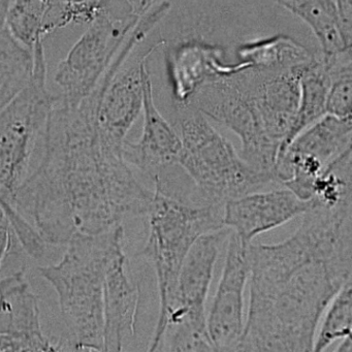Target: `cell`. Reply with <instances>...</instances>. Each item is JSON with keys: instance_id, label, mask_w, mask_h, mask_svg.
<instances>
[{"instance_id": "6da1fadb", "label": "cell", "mask_w": 352, "mask_h": 352, "mask_svg": "<svg viewBox=\"0 0 352 352\" xmlns=\"http://www.w3.org/2000/svg\"><path fill=\"white\" fill-rule=\"evenodd\" d=\"M94 94L78 104L58 98L44 133V154L14 199V208L47 244L98 234L125 218L147 216L153 191L135 178L123 149L102 140Z\"/></svg>"}, {"instance_id": "7a4b0ae2", "label": "cell", "mask_w": 352, "mask_h": 352, "mask_svg": "<svg viewBox=\"0 0 352 352\" xmlns=\"http://www.w3.org/2000/svg\"><path fill=\"white\" fill-rule=\"evenodd\" d=\"M302 216L286 240L248 246L250 298L236 351H312L321 316L351 281L352 201Z\"/></svg>"}, {"instance_id": "3957f363", "label": "cell", "mask_w": 352, "mask_h": 352, "mask_svg": "<svg viewBox=\"0 0 352 352\" xmlns=\"http://www.w3.org/2000/svg\"><path fill=\"white\" fill-rule=\"evenodd\" d=\"M124 228L72 239L59 263L38 267L56 292L65 336L61 350L104 351V288L107 271L122 252Z\"/></svg>"}, {"instance_id": "277c9868", "label": "cell", "mask_w": 352, "mask_h": 352, "mask_svg": "<svg viewBox=\"0 0 352 352\" xmlns=\"http://www.w3.org/2000/svg\"><path fill=\"white\" fill-rule=\"evenodd\" d=\"M185 109L188 113L179 122V164L192 180L201 205L224 206L275 183L247 164L201 113Z\"/></svg>"}, {"instance_id": "5b68a950", "label": "cell", "mask_w": 352, "mask_h": 352, "mask_svg": "<svg viewBox=\"0 0 352 352\" xmlns=\"http://www.w3.org/2000/svg\"><path fill=\"white\" fill-rule=\"evenodd\" d=\"M34 69L24 89L0 111V206L10 223L21 214L14 208L18 189L28 176L36 142L44 133L50 111L59 96L47 86V60L43 40L32 48Z\"/></svg>"}, {"instance_id": "8992f818", "label": "cell", "mask_w": 352, "mask_h": 352, "mask_svg": "<svg viewBox=\"0 0 352 352\" xmlns=\"http://www.w3.org/2000/svg\"><path fill=\"white\" fill-rule=\"evenodd\" d=\"M148 212L149 234L139 256L147 259L155 273L158 316L164 321L172 306L179 273L195 241L224 228L223 206L193 205L154 192Z\"/></svg>"}, {"instance_id": "52a82bcc", "label": "cell", "mask_w": 352, "mask_h": 352, "mask_svg": "<svg viewBox=\"0 0 352 352\" xmlns=\"http://www.w3.org/2000/svg\"><path fill=\"white\" fill-rule=\"evenodd\" d=\"M230 232L224 226L195 241L181 267L172 306L154 329L148 351H215L208 333L206 300L220 247Z\"/></svg>"}, {"instance_id": "ba28073f", "label": "cell", "mask_w": 352, "mask_h": 352, "mask_svg": "<svg viewBox=\"0 0 352 352\" xmlns=\"http://www.w3.org/2000/svg\"><path fill=\"white\" fill-rule=\"evenodd\" d=\"M187 108L236 133L241 141V157L278 183L276 162L280 145L270 138L257 110L249 69L204 84Z\"/></svg>"}, {"instance_id": "9c48e42d", "label": "cell", "mask_w": 352, "mask_h": 352, "mask_svg": "<svg viewBox=\"0 0 352 352\" xmlns=\"http://www.w3.org/2000/svg\"><path fill=\"white\" fill-rule=\"evenodd\" d=\"M138 19L131 12H121L102 16L88 25L55 71L54 83L63 102L78 104L98 88Z\"/></svg>"}, {"instance_id": "30bf717a", "label": "cell", "mask_w": 352, "mask_h": 352, "mask_svg": "<svg viewBox=\"0 0 352 352\" xmlns=\"http://www.w3.org/2000/svg\"><path fill=\"white\" fill-rule=\"evenodd\" d=\"M351 119L324 115L278 155V183L300 199L310 201L317 179L333 160L351 148Z\"/></svg>"}, {"instance_id": "8fae6325", "label": "cell", "mask_w": 352, "mask_h": 352, "mask_svg": "<svg viewBox=\"0 0 352 352\" xmlns=\"http://www.w3.org/2000/svg\"><path fill=\"white\" fill-rule=\"evenodd\" d=\"M164 42L152 46L129 67L124 65L113 76H104L94 94L96 120L100 137L113 147L123 149L127 133L143 111L142 67Z\"/></svg>"}, {"instance_id": "7c38bea8", "label": "cell", "mask_w": 352, "mask_h": 352, "mask_svg": "<svg viewBox=\"0 0 352 352\" xmlns=\"http://www.w3.org/2000/svg\"><path fill=\"white\" fill-rule=\"evenodd\" d=\"M221 278L207 318L215 351H236L245 327L244 292L249 279L248 246L230 232Z\"/></svg>"}, {"instance_id": "4fadbf2b", "label": "cell", "mask_w": 352, "mask_h": 352, "mask_svg": "<svg viewBox=\"0 0 352 352\" xmlns=\"http://www.w3.org/2000/svg\"><path fill=\"white\" fill-rule=\"evenodd\" d=\"M0 351H61L43 331L38 296L23 269L0 278Z\"/></svg>"}, {"instance_id": "5bb4252c", "label": "cell", "mask_w": 352, "mask_h": 352, "mask_svg": "<svg viewBox=\"0 0 352 352\" xmlns=\"http://www.w3.org/2000/svg\"><path fill=\"white\" fill-rule=\"evenodd\" d=\"M315 205L313 199L304 201L287 188L255 191L224 204L223 224L249 246L259 234L305 215Z\"/></svg>"}, {"instance_id": "9a60e30c", "label": "cell", "mask_w": 352, "mask_h": 352, "mask_svg": "<svg viewBox=\"0 0 352 352\" xmlns=\"http://www.w3.org/2000/svg\"><path fill=\"white\" fill-rule=\"evenodd\" d=\"M143 78V131L139 141L125 142L123 158L129 166L141 170L153 181L179 164L181 140L178 131L164 118L154 104L153 87L147 63L142 67Z\"/></svg>"}, {"instance_id": "2e32d148", "label": "cell", "mask_w": 352, "mask_h": 352, "mask_svg": "<svg viewBox=\"0 0 352 352\" xmlns=\"http://www.w3.org/2000/svg\"><path fill=\"white\" fill-rule=\"evenodd\" d=\"M141 289L127 271L124 251L107 271L104 288V351H123L133 343L137 331Z\"/></svg>"}, {"instance_id": "e0dca14e", "label": "cell", "mask_w": 352, "mask_h": 352, "mask_svg": "<svg viewBox=\"0 0 352 352\" xmlns=\"http://www.w3.org/2000/svg\"><path fill=\"white\" fill-rule=\"evenodd\" d=\"M306 65L284 71L249 69L257 110L270 138L280 146L298 112L300 74Z\"/></svg>"}, {"instance_id": "ac0fdd59", "label": "cell", "mask_w": 352, "mask_h": 352, "mask_svg": "<svg viewBox=\"0 0 352 352\" xmlns=\"http://www.w3.org/2000/svg\"><path fill=\"white\" fill-rule=\"evenodd\" d=\"M222 53L221 48L197 40L187 41L173 51L170 74L174 100L180 108H187L193 94L204 84L246 69L240 63L224 65Z\"/></svg>"}, {"instance_id": "d6986e66", "label": "cell", "mask_w": 352, "mask_h": 352, "mask_svg": "<svg viewBox=\"0 0 352 352\" xmlns=\"http://www.w3.org/2000/svg\"><path fill=\"white\" fill-rule=\"evenodd\" d=\"M238 55L246 69L265 71L296 69L315 59L308 49L284 34L243 44L238 49Z\"/></svg>"}, {"instance_id": "ffe728a7", "label": "cell", "mask_w": 352, "mask_h": 352, "mask_svg": "<svg viewBox=\"0 0 352 352\" xmlns=\"http://www.w3.org/2000/svg\"><path fill=\"white\" fill-rule=\"evenodd\" d=\"M331 81L329 69L322 59L315 58L302 69L298 112L289 133L280 146L278 155L284 151L296 135L327 115L325 106Z\"/></svg>"}, {"instance_id": "44dd1931", "label": "cell", "mask_w": 352, "mask_h": 352, "mask_svg": "<svg viewBox=\"0 0 352 352\" xmlns=\"http://www.w3.org/2000/svg\"><path fill=\"white\" fill-rule=\"evenodd\" d=\"M32 69V50L18 42L6 26L0 28V111L28 85Z\"/></svg>"}, {"instance_id": "7402d4cb", "label": "cell", "mask_w": 352, "mask_h": 352, "mask_svg": "<svg viewBox=\"0 0 352 352\" xmlns=\"http://www.w3.org/2000/svg\"><path fill=\"white\" fill-rule=\"evenodd\" d=\"M53 0H14L6 18V28L23 46L32 50L43 40L42 26Z\"/></svg>"}, {"instance_id": "603a6c76", "label": "cell", "mask_w": 352, "mask_h": 352, "mask_svg": "<svg viewBox=\"0 0 352 352\" xmlns=\"http://www.w3.org/2000/svg\"><path fill=\"white\" fill-rule=\"evenodd\" d=\"M322 324L315 335L312 351L320 352L339 340L351 336V281L347 282L329 302Z\"/></svg>"}, {"instance_id": "cb8c5ba5", "label": "cell", "mask_w": 352, "mask_h": 352, "mask_svg": "<svg viewBox=\"0 0 352 352\" xmlns=\"http://www.w3.org/2000/svg\"><path fill=\"white\" fill-rule=\"evenodd\" d=\"M331 81L327 96V115L341 119H351V58H344L329 67Z\"/></svg>"}, {"instance_id": "d4e9b609", "label": "cell", "mask_w": 352, "mask_h": 352, "mask_svg": "<svg viewBox=\"0 0 352 352\" xmlns=\"http://www.w3.org/2000/svg\"><path fill=\"white\" fill-rule=\"evenodd\" d=\"M13 230L9 219L6 215L5 211L0 206V267L3 263V259L11 252L13 248Z\"/></svg>"}, {"instance_id": "484cf974", "label": "cell", "mask_w": 352, "mask_h": 352, "mask_svg": "<svg viewBox=\"0 0 352 352\" xmlns=\"http://www.w3.org/2000/svg\"><path fill=\"white\" fill-rule=\"evenodd\" d=\"M156 0H126L131 13L135 17L140 18L144 14L147 13L154 6Z\"/></svg>"}, {"instance_id": "4316f807", "label": "cell", "mask_w": 352, "mask_h": 352, "mask_svg": "<svg viewBox=\"0 0 352 352\" xmlns=\"http://www.w3.org/2000/svg\"><path fill=\"white\" fill-rule=\"evenodd\" d=\"M10 7H11V0H0V28L6 26V18Z\"/></svg>"}, {"instance_id": "83f0119b", "label": "cell", "mask_w": 352, "mask_h": 352, "mask_svg": "<svg viewBox=\"0 0 352 352\" xmlns=\"http://www.w3.org/2000/svg\"><path fill=\"white\" fill-rule=\"evenodd\" d=\"M341 344H339L335 351L337 352H351L352 351V342L351 338L347 337L345 339L341 340Z\"/></svg>"}, {"instance_id": "f1b7e54d", "label": "cell", "mask_w": 352, "mask_h": 352, "mask_svg": "<svg viewBox=\"0 0 352 352\" xmlns=\"http://www.w3.org/2000/svg\"><path fill=\"white\" fill-rule=\"evenodd\" d=\"M319 1H320V3H322V5L324 6L329 12H331V13L336 14V15L338 16L335 0H319Z\"/></svg>"}]
</instances>
